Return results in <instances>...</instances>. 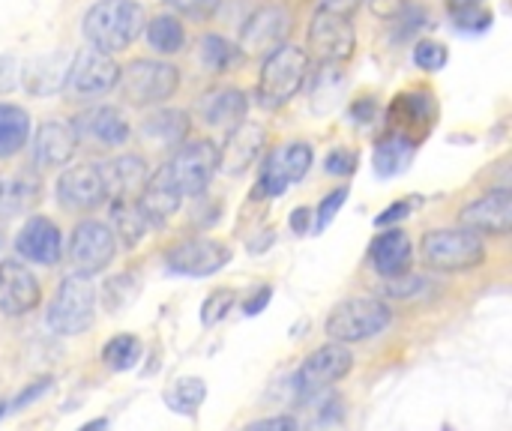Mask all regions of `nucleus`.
<instances>
[{
  "label": "nucleus",
  "instance_id": "1",
  "mask_svg": "<svg viewBox=\"0 0 512 431\" xmlns=\"http://www.w3.org/2000/svg\"><path fill=\"white\" fill-rule=\"evenodd\" d=\"M147 24V12L138 0H96L81 21L84 39L102 54L129 48Z\"/></svg>",
  "mask_w": 512,
  "mask_h": 431
},
{
  "label": "nucleus",
  "instance_id": "2",
  "mask_svg": "<svg viewBox=\"0 0 512 431\" xmlns=\"http://www.w3.org/2000/svg\"><path fill=\"white\" fill-rule=\"evenodd\" d=\"M309 72H312V60H309V51L300 45L285 42L282 48L267 54L258 72V87H255L261 108L276 111L288 105L309 81Z\"/></svg>",
  "mask_w": 512,
  "mask_h": 431
},
{
  "label": "nucleus",
  "instance_id": "3",
  "mask_svg": "<svg viewBox=\"0 0 512 431\" xmlns=\"http://www.w3.org/2000/svg\"><path fill=\"white\" fill-rule=\"evenodd\" d=\"M120 99L132 108H153L168 102L180 87V69L165 60L138 57L120 69Z\"/></svg>",
  "mask_w": 512,
  "mask_h": 431
},
{
  "label": "nucleus",
  "instance_id": "4",
  "mask_svg": "<svg viewBox=\"0 0 512 431\" xmlns=\"http://www.w3.org/2000/svg\"><path fill=\"white\" fill-rule=\"evenodd\" d=\"M393 324V312L378 297H351L327 318V336L336 345H354L381 336Z\"/></svg>",
  "mask_w": 512,
  "mask_h": 431
},
{
  "label": "nucleus",
  "instance_id": "5",
  "mask_svg": "<svg viewBox=\"0 0 512 431\" xmlns=\"http://www.w3.org/2000/svg\"><path fill=\"white\" fill-rule=\"evenodd\" d=\"M93 321H96V285L90 282V276L69 273L48 306V327L57 336H81L93 327Z\"/></svg>",
  "mask_w": 512,
  "mask_h": 431
},
{
  "label": "nucleus",
  "instance_id": "6",
  "mask_svg": "<svg viewBox=\"0 0 512 431\" xmlns=\"http://www.w3.org/2000/svg\"><path fill=\"white\" fill-rule=\"evenodd\" d=\"M423 261L441 273H465L486 261V243L465 228H438L423 237Z\"/></svg>",
  "mask_w": 512,
  "mask_h": 431
},
{
  "label": "nucleus",
  "instance_id": "7",
  "mask_svg": "<svg viewBox=\"0 0 512 431\" xmlns=\"http://www.w3.org/2000/svg\"><path fill=\"white\" fill-rule=\"evenodd\" d=\"M120 81V66L111 54H102L96 48H81L72 54L63 93L72 102H93L105 93H111Z\"/></svg>",
  "mask_w": 512,
  "mask_h": 431
},
{
  "label": "nucleus",
  "instance_id": "8",
  "mask_svg": "<svg viewBox=\"0 0 512 431\" xmlns=\"http://www.w3.org/2000/svg\"><path fill=\"white\" fill-rule=\"evenodd\" d=\"M168 168L183 198H201L219 171V144L210 138L183 141L174 150V159L168 162Z\"/></svg>",
  "mask_w": 512,
  "mask_h": 431
},
{
  "label": "nucleus",
  "instance_id": "9",
  "mask_svg": "<svg viewBox=\"0 0 512 431\" xmlns=\"http://www.w3.org/2000/svg\"><path fill=\"white\" fill-rule=\"evenodd\" d=\"M291 27H294V18L282 3L258 6L246 18L237 48H240V54H249V57H267V54H273L276 48L285 45Z\"/></svg>",
  "mask_w": 512,
  "mask_h": 431
},
{
  "label": "nucleus",
  "instance_id": "10",
  "mask_svg": "<svg viewBox=\"0 0 512 431\" xmlns=\"http://www.w3.org/2000/svg\"><path fill=\"white\" fill-rule=\"evenodd\" d=\"M309 51L324 66H345L357 51V33L351 18H339L330 12H315L306 33Z\"/></svg>",
  "mask_w": 512,
  "mask_h": 431
},
{
  "label": "nucleus",
  "instance_id": "11",
  "mask_svg": "<svg viewBox=\"0 0 512 431\" xmlns=\"http://www.w3.org/2000/svg\"><path fill=\"white\" fill-rule=\"evenodd\" d=\"M351 369H354L351 351L345 345L330 342L303 360V366L294 375V390H297V396H318L321 390L345 381L351 375Z\"/></svg>",
  "mask_w": 512,
  "mask_h": 431
},
{
  "label": "nucleus",
  "instance_id": "12",
  "mask_svg": "<svg viewBox=\"0 0 512 431\" xmlns=\"http://www.w3.org/2000/svg\"><path fill=\"white\" fill-rule=\"evenodd\" d=\"M231 258H234L231 246L213 237H192L165 252L168 270L180 276H192V279H207L219 273L222 267L231 264Z\"/></svg>",
  "mask_w": 512,
  "mask_h": 431
},
{
  "label": "nucleus",
  "instance_id": "13",
  "mask_svg": "<svg viewBox=\"0 0 512 431\" xmlns=\"http://www.w3.org/2000/svg\"><path fill=\"white\" fill-rule=\"evenodd\" d=\"M114 255H117V240L105 222L84 219L75 225L69 240V261L75 264V273L96 276L114 261Z\"/></svg>",
  "mask_w": 512,
  "mask_h": 431
},
{
  "label": "nucleus",
  "instance_id": "14",
  "mask_svg": "<svg viewBox=\"0 0 512 431\" xmlns=\"http://www.w3.org/2000/svg\"><path fill=\"white\" fill-rule=\"evenodd\" d=\"M57 201L72 213H90L111 201L102 165H75L57 177Z\"/></svg>",
  "mask_w": 512,
  "mask_h": 431
},
{
  "label": "nucleus",
  "instance_id": "15",
  "mask_svg": "<svg viewBox=\"0 0 512 431\" xmlns=\"http://www.w3.org/2000/svg\"><path fill=\"white\" fill-rule=\"evenodd\" d=\"M72 129H75L78 144H87L96 150L123 147L132 135V126L117 105H93V108L81 111L72 120Z\"/></svg>",
  "mask_w": 512,
  "mask_h": 431
},
{
  "label": "nucleus",
  "instance_id": "16",
  "mask_svg": "<svg viewBox=\"0 0 512 431\" xmlns=\"http://www.w3.org/2000/svg\"><path fill=\"white\" fill-rule=\"evenodd\" d=\"M135 204H138V210H141L147 228H150V225H153V228H165V225L180 213V207H183V192H180V186L174 183L168 165L156 168V171L147 177V183L141 186Z\"/></svg>",
  "mask_w": 512,
  "mask_h": 431
},
{
  "label": "nucleus",
  "instance_id": "17",
  "mask_svg": "<svg viewBox=\"0 0 512 431\" xmlns=\"http://www.w3.org/2000/svg\"><path fill=\"white\" fill-rule=\"evenodd\" d=\"M459 222L465 231L477 234V237H504L512 228V192L504 189H492L483 198L471 201L468 207H462Z\"/></svg>",
  "mask_w": 512,
  "mask_h": 431
},
{
  "label": "nucleus",
  "instance_id": "18",
  "mask_svg": "<svg viewBox=\"0 0 512 431\" xmlns=\"http://www.w3.org/2000/svg\"><path fill=\"white\" fill-rule=\"evenodd\" d=\"M267 150V129L255 120H243L237 129L228 132L225 144L219 147V171L228 177L246 174Z\"/></svg>",
  "mask_w": 512,
  "mask_h": 431
},
{
  "label": "nucleus",
  "instance_id": "19",
  "mask_svg": "<svg viewBox=\"0 0 512 431\" xmlns=\"http://www.w3.org/2000/svg\"><path fill=\"white\" fill-rule=\"evenodd\" d=\"M42 303L39 279L21 261H0V315L21 318Z\"/></svg>",
  "mask_w": 512,
  "mask_h": 431
},
{
  "label": "nucleus",
  "instance_id": "20",
  "mask_svg": "<svg viewBox=\"0 0 512 431\" xmlns=\"http://www.w3.org/2000/svg\"><path fill=\"white\" fill-rule=\"evenodd\" d=\"M15 249L30 264L54 267L63 255V234L48 216H30L15 237Z\"/></svg>",
  "mask_w": 512,
  "mask_h": 431
},
{
  "label": "nucleus",
  "instance_id": "21",
  "mask_svg": "<svg viewBox=\"0 0 512 431\" xmlns=\"http://www.w3.org/2000/svg\"><path fill=\"white\" fill-rule=\"evenodd\" d=\"M78 150V138L69 120L51 117L42 120L36 135H33V162L36 168L48 171V168H63Z\"/></svg>",
  "mask_w": 512,
  "mask_h": 431
},
{
  "label": "nucleus",
  "instance_id": "22",
  "mask_svg": "<svg viewBox=\"0 0 512 431\" xmlns=\"http://www.w3.org/2000/svg\"><path fill=\"white\" fill-rule=\"evenodd\" d=\"M195 111L201 114V120L207 126H216V129H237L243 120H246V111H249V96L237 87H216L210 93H204L198 102H195Z\"/></svg>",
  "mask_w": 512,
  "mask_h": 431
},
{
  "label": "nucleus",
  "instance_id": "23",
  "mask_svg": "<svg viewBox=\"0 0 512 431\" xmlns=\"http://www.w3.org/2000/svg\"><path fill=\"white\" fill-rule=\"evenodd\" d=\"M369 258H372V267H375L384 279H393V276H402V273L411 270L414 243H411V237H408L405 231L387 228V231H381V234L372 240Z\"/></svg>",
  "mask_w": 512,
  "mask_h": 431
},
{
  "label": "nucleus",
  "instance_id": "24",
  "mask_svg": "<svg viewBox=\"0 0 512 431\" xmlns=\"http://www.w3.org/2000/svg\"><path fill=\"white\" fill-rule=\"evenodd\" d=\"M69 54L63 51H51V54H42V57H33L24 72H21V84L30 96H54L57 90H63V81H66V69H69Z\"/></svg>",
  "mask_w": 512,
  "mask_h": 431
},
{
  "label": "nucleus",
  "instance_id": "25",
  "mask_svg": "<svg viewBox=\"0 0 512 431\" xmlns=\"http://www.w3.org/2000/svg\"><path fill=\"white\" fill-rule=\"evenodd\" d=\"M435 114H438V105H435L432 93H426V90L399 93L393 99V105H390V120H393L396 132L399 135H408V138H414L417 129L426 132L435 123Z\"/></svg>",
  "mask_w": 512,
  "mask_h": 431
},
{
  "label": "nucleus",
  "instance_id": "26",
  "mask_svg": "<svg viewBox=\"0 0 512 431\" xmlns=\"http://www.w3.org/2000/svg\"><path fill=\"white\" fill-rule=\"evenodd\" d=\"M189 114L180 108H159L141 120V138L159 150H177L189 135Z\"/></svg>",
  "mask_w": 512,
  "mask_h": 431
},
{
  "label": "nucleus",
  "instance_id": "27",
  "mask_svg": "<svg viewBox=\"0 0 512 431\" xmlns=\"http://www.w3.org/2000/svg\"><path fill=\"white\" fill-rule=\"evenodd\" d=\"M102 168H105V183H108V195L111 198H132V195H138L141 186L150 177L147 162L138 153H123V156L111 159Z\"/></svg>",
  "mask_w": 512,
  "mask_h": 431
},
{
  "label": "nucleus",
  "instance_id": "28",
  "mask_svg": "<svg viewBox=\"0 0 512 431\" xmlns=\"http://www.w3.org/2000/svg\"><path fill=\"white\" fill-rule=\"evenodd\" d=\"M348 87V75L342 72V66H324L318 63V72L312 75L309 84V108L315 114H330L342 105Z\"/></svg>",
  "mask_w": 512,
  "mask_h": 431
},
{
  "label": "nucleus",
  "instance_id": "29",
  "mask_svg": "<svg viewBox=\"0 0 512 431\" xmlns=\"http://www.w3.org/2000/svg\"><path fill=\"white\" fill-rule=\"evenodd\" d=\"M39 198V180L30 171H18L0 180V219H15L27 213Z\"/></svg>",
  "mask_w": 512,
  "mask_h": 431
},
{
  "label": "nucleus",
  "instance_id": "30",
  "mask_svg": "<svg viewBox=\"0 0 512 431\" xmlns=\"http://www.w3.org/2000/svg\"><path fill=\"white\" fill-rule=\"evenodd\" d=\"M417 141L408 138V135H399L393 132L390 138H384L378 147H375V171L378 177H396L402 171L411 168L414 156H417Z\"/></svg>",
  "mask_w": 512,
  "mask_h": 431
},
{
  "label": "nucleus",
  "instance_id": "31",
  "mask_svg": "<svg viewBox=\"0 0 512 431\" xmlns=\"http://www.w3.org/2000/svg\"><path fill=\"white\" fill-rule=\"evenodd\" d=\"M30 141V114L21 105L0 102V159L18 156Z\"/></svg>",
  "mask_w": 512,
  "mask_h": 431
},
{
  "label": "nucleus",
  "instance_id": "32",
  "mask_svg": "<svg viewBox=\"0 0 512 431\" xmlns=\"http://www.w3.org/2000/svg\"><path fill=\"white\" fill-rule=\"evenodd\" d=\"M111 234L114 240H120L126 249H135L141 243V237L147 234V222L135 204V198H111Z\"/></svg>",
  "mask_w": 512,
  "mask_h": 431
},
{
  "label": "nucleus",
  "instance_id": "33",
  "mask_svg": "<svg viewBox=\"0 0 512 431\" xmlns=\"http://www.w3.org/2000/svg\"><path fill=\"white\" fill-rule=\"evenodd\" d=\"M144 33H147V45L162 57L180 54L186 45V27L180 24L177 15H153L144 24Z\"/></svg>",
  "mask_w": 512,
  "mask_h": 431
},
{
  "label": "nucleus",
  "instance_id": "34",
  "mask_svg": "<svg viewBox=\"0 0 512 431\" xmlns=\"http://www.w3.org/2000/svg\"><path fill=\"white\" fill-rule=\"evenodd\" d=\"M207 399V384L201 378H177L165 390V405L180 417H195Z\"/></svg>",
  "mask_w": 512,
  "mask_h": 431
},
{
  "label": "nucleus",
  "instance_id": "35",
  "mask_svg": "<svg viewBox=\"0 0 512 431\" xmlns=\"http://www.w3.org/2000/svg\"><path fill=\"white\" fill-rule=\"evenodd\" d=\"M198 60L210 69V72H231L240 63V48L234 42H228L219 33H207L198 42Z\"/></svg>",
  "mask_w": 512,
  "mask_h": 431
},
{
  "label": "nucleus",
  "instance_id": "36",
  "mask_svg": "<svg viewBox=\"0 0 512 431\" xmlns=\"http://www.w3.org/2000/svg\"><path fill=\"white\" fill-rule=\"evenodd\" d=\"M141 360V342L132 333H117L102 345V363L114 372H126Z\"/></svg>",
  "mask_w": 512,
  "mask_h": 431
},
{
  "label": "nucleus",
  "instance_id": "37",
  "mask_svg": "<svg viewBox=\"0 0 512 431\" xmlns=\"http://www.w3.org/2000/svg\"><path fill=\"white\" fill-rule=\"evenodd\" d=\"M138 291H141L138 276H132V273L111 276V279L105 282V288H102V306H105V312L120 315L126 306H132V303H135Z\"/></svg>",
  "mask_w": 512,
  "mask_h": 431
},
{
  "label": "nucleus",
  "instance_id": "38",
  "mask_svg": "<svg viewBox=\"0 0 512 431\" xmlns=\"http://www.w3.org/2000/svg\"><path fill=\"white\" fill-rule=\"evenodd\" d=\"M276 156H279V165H282L288 183H300L309 174L312 162H315L312 144H306V141H291L282 150H276Z\"/></svg>",
  "mask_w": 512,
  "mask_h": 431
},
{
  "label": "nucleus",
  "instance_id": "39",
  "mask_svg": "<svg viewBox=\"0 0 512 431\" xmlns=\"http://www.w3.org/2000/svg\"><path fill=\"white\" fill-rule=\"evenodd\" d=\"M288 186L291 183H288V177H285V171L279 165L276 150L267 153V159L261 165V174H258V183H255V198H282Z\"/></svg>",
  "mask_w": 512,
  "mask_h": 431
},
{
  "label": "nucleus",
  "instance_id": "40",
  "mask_svg": "<svg viewBox=\"0 0 512 431\" xmlns=\"http://www.w3.org/2000/svg\"><path fill=\"white\" fill-rule=\"evenodd\" d=\"M450 60V51L447 45L441 42H432V39H423L414 45V63L423 69V72H441Z\"/></svg>",
  "mask_w": 512,
  "mask_h": 431
},
{
  "label": "nucleus",
  "instance_id": "41",
  "mask_svg": "<svg viewBox=\"0 0 512 431\" xmlns=\"http://www.w3.org/2000/svg\"><path fill=\"white\" fill-rule=\"evenodd\" d=\"M237 303V294L234 291H213L204 303H201V324L204 327H216Z\"/></svg>",
  "mask_w": 512,
  "mask_h": 431
},
{
  "label": "nucleus",
  "instance_id": "42",
  "mask_svg": "<svg viewBox=\"0 0 512 431\" xmlns=\"http://www.w3.org/2000/svg\"><path fill=\"white\" fill-rule=\"evenodd\" d=\"M426 285H429V282H426L423 276H414V273L408 270V273H402V276L384 279L381 291H384L387 297H393V300H411V297H417Z\"/></svg>",
  "mask_w": 512,
  "mask_h": 431
},
{
  "label": "nucleus",
  "instance_id": "43",
  "mask_svg": "<svg viewBox=\"0 0 512 431\" xmlns=\"http://www.w3.org/2000/svg\"><path fill=\"white\" fill-rule=\"evenodd\" d=\"M345 201H348V186H339V189H333L327 198H321V204H318V210H315V225H312V231H327L330 228V222L336 219V213L345 207Z\"/></svg>",
  "mask_w": 512,
  "mask_h": 431
},
{
  "label": "nucleus",
  "instance_id": "44",
  "mask_svg": "<svg viewBox=\"0 0 512 431\" xmlns=\"http://www.w3.org/2000/svg\"><path fill=\"white\" fill-rule=\"evenodd\" d=\"M168 6H171L177 15H183V18H192V21H210V18L219 12L222 0H168Z\"/></svg>",
  "mask_w": 512,
  "mask_h": 431
},
{
  "label": "nucleus",
  "instance_id": "45",
  "mask_svg": "<svg viewBox=\"0 0 512 431\" xmlns=\"http://www.w3.org/2000/svg\"><path fill=\"white\" fill-rule=\"evenodd\" d=\"M357 153L354 150H345V147H336V150H330L327 153V159H324V168H327V174L330 177H351L354 171H357Z\"/></svg>",
  "mask_w": 512,
  "mask_h": 431
},
{
  "label": "nucleus",
  "instance_id": "46",
  "mask_svg": "<svg viewBox=\"0 0 512 431\" xmlns=\"http://www.w3.org/2000/svg\"><path fill=\"white\" fill-rule=\"evenodd\" d=\"M450 15H453L456 27L459 30H468V33H483V30L492 27V12L486 6H480V9H462V12H450Z\"/></svg>",
  "mask_w": 512,
  "mask_h": 431
},
{
  "label": "nucleus",
  "instance_id": "47",
  "mask_svg": "<svg viewBox=\"0 0 512 431\" xmlns=\"http://www.w3.org/2000/svg\"><path fill=\"white\" fill-rule=\"evenodd\" d=\"M417 204H420L417 198H405V201H396V204H390L387 210H381V216L375 219V225H378V228H393L396 222L408 219V216L414 213V207H417Z\"/></svg>",
  "mask_w": 512,
  "mask_h": 431
},
{
  "label": "nucleus",
  "instance_id": "48",
  "mask_svg": "<svg viewBox=\"0 0 512 431\" xmlns=\"http://www.w3.org/2000/svg\"><path fill=\"white\" fill-rule=\"evenodd\" d=\"M51 390V378H39V381H33V384H27L21 393H18V399L15 402H6L9 405V414L12 411H21V408H27L30 402H36L42 393H48Z\"/></svg>",
  "mask_w": 512,
  "mask_h": 431
},
{
  "label": "nucleus",
  "instance_id": "49",
  "mask_svg": "<svg viewBox=\"0 0 512 431\" xmlns=\"http://www.w3.org/2000/svg\"><path fill=\"white\" fill-rule=\"evenodd\" d=\"M240 431H300L297 417H288V414H279V417H267V420H255L249 426H243Z\"/></svg>",
  "mask_w": 512,
  "mask_h": 431
},
{
  "label": "nucleus",
  "instance_id": "50",
  "mask_svg": "<svg viewBox=\"0 0 512 431\" xmlns=\"http://www.w3.org/2000/svg\"><path fill=\"white\" fill-rule=\"evenodd\" d=\"M360 6L363 0H318V12H330L339 18H351Z\"/></svg>",
  "mask_w": 512,
  "mask_h": 431
},
{
  "label": "nucleus",
  "instance_id": "51",
  "mask_svg": "<svg viewBox=\"0 0 512 431\" xmlns=\"http://www.w3.org/2000/svg\"><path fill=\"white\" fill-rule=\"evenodd\" d=\"M273 300V288L270 285H261V291L252 297V300H246V306H243V312H246V318H255V315H261L264 309H267V303Z\"/></svg>",
  "mask_w": 512,
  "mask_h": 431
},
{
  "label": "nucleus",
  "instance_id": "52",
  "mask_svg": "<svg viewBox=\"0 0 512 431\" xmlns=\"http://www.w3.org/2000/svg\"><path fill=\"white\" fill-rule=\"evenodd\" d=\"M375 111H378V105H375V99H357L354 105H351V117L360 123V126H366V123H372V117H375Z\"/></svg>",
  "mask_w": 512,
  "mask_h": 431
},
{
  "label": "nucleus",
  "instance_id": "53",
  "mask_svg": "<svg viewBox=\"0 0 512 431\" xmlns=\"http://www.w3.org/2000/svg\"><path fill=\"white\" fill-rule=\"evenodd\" d=\"M309 225H312V210L309 207H297L291 213V231L297 237H303V234H309Z\"/></svg>",
  "mask_w": 512,
  "mask_h": 431
},
{
  "label": "nucleus",
  "instance_id": "54",
  "mask_svg": "<svg viewBox=\"0 0 512 431\" xmlns=\"http://www.w3.org/2000/svg\"><path fill=\"white\" fill-rule=\"evenodd\" d=\"M15 60L12 57H0V93L15 87Z\"/></svg>",
  "mask_w": 512,
  "mask_h": 431
},
{
  "label": "nucleus",
  "instance_id": "55",
  "mask_svg": "<svg viewBox=\"0 0 512 431\" xmlns=\"http://www.w3.org/2000/svg\"><path fill=\"white\" fill-rule=\"evenodd\" d=\"M486 6V0H447V9L450 12H462V9H480Z\"/></svg>",
  "mask_w": 512,
  "mask_h": 431
},
{
  "label": "nucleus",
  "instance_id": "56",
  "mask_svg": "<svg viewBox=\"0 0 512 431\" xmlns=\"http://www.w3.org/2000/svg\"><path fill=\"white\" fill-rule=\"evenodd\" d=\"M78 431H108V420H90V423H84Z\"/></svg>",
  "mask_w": 512,
  "mask_h": 431
},
{
  "label": "nucleus",
  "instance_id": "57",
  "mask_svg": "<svg viewBox=\"0 0 512 431\" xmlns=\"http://www.w3.org/2000/svg\"><path fill=\"white\" fill-rule=\"evenodd\" d=\"M3 414H9V405H6V402H0V417H3Z\"/></svg>",
  "mask_w": 512,
  "mask_h": 431
}]
</instances>
